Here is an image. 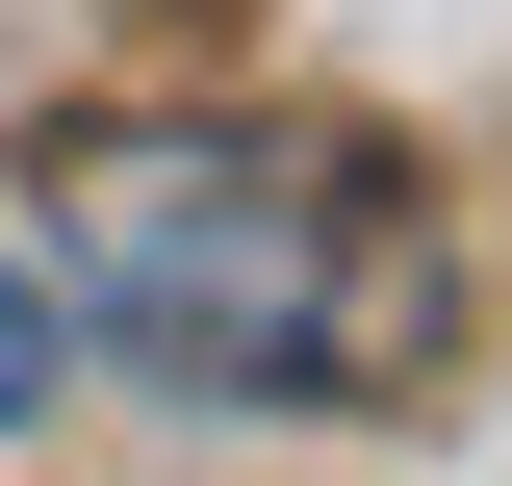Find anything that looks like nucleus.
<instances>
[{
    "label": "nucleus",
    "instance_id": "2",
    "mask_svg": "<svg viewBox=\"0 0 512 486\" xmlns=\"http://www.w3.org/2000/svg\"><path fill=\"white\" fill-rule=\"evenodd\" d=\"M52 384H77V307H52V256L0 231V435H52Z\"/></svg>",
    "mask_w": 512,
    "mask_h": 486
},
{
    "label": "nucleus",
    "instance_id": "1",
    "mask_svg": "<svg viewBox=\"0 0 512 486\" xmlns=\"http://www.w3.org/2000/svg\"><path fill=\"white\" fill-rule=\"evenodd\" d=\"M52 307H77V359L180 384V410H359L436 359V231L308 128H77Z\"/></svg>",
    "mask_w": 512,
    "mask_h": 486
}]
</instances>
